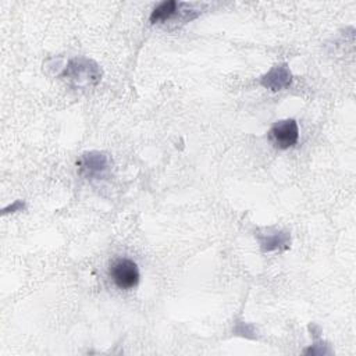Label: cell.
Returning <instances> with one entry per match:
<instances>
[{"instance_id":"6da1fadb","label":"cell","mask_w":356,"mask_h":356,"mask_svg":"<svg viewBox=\"0 0 356 356\" xmlns=\"http://www.w3.org/2000/svg\"><path fill=\"white\" fill-rule=\"evenodd\" d=\"M61 78H64L74 88H90L100 82L102 70L93 60L78 57L72 58L67 64Z\"/></svg>"},{"instance_id":"7a4b0ae2","label":"cell","mask_w":356,"mask_h":356,"mask_svg":"<svg viewBox=\"0 0 356 356\" xmlns=\"http://www.w3.org/2000/svg\"><path fill=\"white\" fill-rule=\"evenodd\" d=\"M110 275L114 284L121 289H131L139 282V268L129 259H118L110 267Z\"/></svg>"},{"instance_id":"3957f363","label":"cell","mask_w":356,"mask_h":356,"mask_svg":"<svg viewBox=\"0 0 356 356\" xmlns=\"http://www.w3.org/2000/svg\"><path fill=\"white\" fill-rule=\"evenodd\" d=\"M79 175L88 179L102 178L108 168V159L102 152H86L76 161Z\"/></svg>"},{"instance_id":"277c9868","label":"cell","mask_w":356,"mask_h":356,"mask_svg":"<svg viewBox=\"0 0 356 356\" xmlns=\"http://www.w3.org/2000/svg\"><path fill=\"white\" fill-rule=\"evenodd\" d=\"M270 139L280 149L292 147L299 139L298 122L292 118L277 121L270 129Z\"/></svg>"},{"instance_id":"5b68a950","label":"cell","mask_w":356,"mask_h":356,"mask_svg":"<svg viewBox=\"0 0 356 356\" xmlns=\"http://www.w3.org/2000/svg\"><path fill=\"white\" fill-rule=\"evenodd\" d=\"M292 82V74L286 64L274 65L267 74H264L260 79V83L271 90H281L288 88Z\"/></svg>"},{"instance_id":"8992f818","label":"cell","mask_w":356,"mask_h":356,"mask_svg":"<svg viewBox=\"0 0 356 356\" xmlns=\"http://www.w3.org/2000/svg\"><path fill=\"white\" fill-rule=\"evenodd\" d=\"M179 7V4L174 0H168V1H163L160 3L150 14V22L156 24V22H164L167 19H170L175 13L177 8Z\"/></svg>"},{"instance_id":"52a82bcc","label":"cell","mask_w":356,"mask_h":356,"mask_svg":"<svg viewBox=\"0 0 356 356\" xmlns=\"http://www.w3.org/2000/svg\"><path fill=\"white\" fill-rule=\"evenodd\" d=\"M261 248L264 252H270V250H275L278 249L281 245H286L288 243V238L285 234H274L271 236H266L260 239Z\"/></svg>"}]
</instances>
